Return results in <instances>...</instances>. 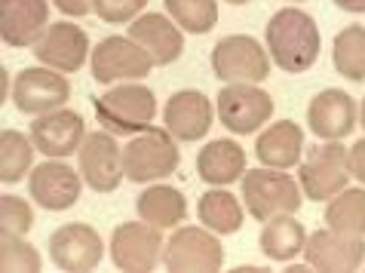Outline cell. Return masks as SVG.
<instances>
[{
  "instance_id": "6da1fadb",
  "label": "cell",
  "mask_w": 365,
  "mask_h": 273,
  "mask_svg": "<svg viewBox=\"0 0 365 273\" xmlns=\"http://www.w3.org/2000/svg\"><path fill=\"white\" fill-rule=\"evenodd\" d=\"M264 40L270 62L286 74H304L313 68L322 46L317 19L298 6H282L279 13H273L264 28Z\"/></svg>"
},
{
  "instance_id": "7a4b0ae2",
  "label": "cell",
  "mask_w": 365,
  "mask_h": 273,
  "mask_svg": "<svg viewBox=\"0 0 365 273\" xmlns=\"http://www.w3.org/2000/svg\"><path fill=\"white\" fill-rule=\"evenodd\" d=\"M242 203L255 221H270L277 215H295L304 203V190L289 172L261 166L242 172Z\"/></svg>"
},
{
  "instance_id": "3957f363",
  "label": "cell",
  "mask_w": 365,
  "mask_h": 273,
  "mask_svg": "<svg viewBox=\"0 0 365 273\" xmlns=\"http://www.w3.org/2000/svg\"><path fill=\"white\" fill-rule=\"evenodd\" d=\"M93 105L98 123L114 135H138L157 117V96L141 83H120L93 98Z\"/></svg>"
},
{
  "instance_id": "277c9868",
  "label": "cell",
  "mask_w": 365,
  "mask_h": 273,
  "mask_svg": "<svg viewBox=\"0 0 365 273\" xmlns=\"http://www.w3.org/2000/svg\"><path fill=\"white\" fill-rule=\"evenodd\" d=\"M175 135L166 126H148L145 133L129 138L123 148V172L135 185H148V181H160L172 175L181 163Z\"/></svg>"
},
{
  "instance_id": "5b68a950",
  "label": "cell",
  "mask_w": 365,
  "mask_h": 273,
  "mask_svg": "<svg viewBox=\"0 0 365 273\" xmlns=\"http://www.w3.org/2000/svg\"><path fill=\"white\" fill-rule=\"evenodd\" d=\"M350 181V163H347V148L341 141H322V145L307 150V160L298 169V185L304 197L313 203H329L334 194H341Z\"/></svg>"
},
{
  "instance_id": "8992f818",
  "label": "cell",
  "mask_w": 365,
  "mask_h": 273,
  "mask_svg": "<svg viewBox=\"0 0 365 273\" xmlns=\"http://www.w3.org/2000/svg\"><path fill=\"white\" fill-rule=\"evenodd\" d=\"M212 71L225 83H261L270 74V56L267 49L249 34H230L221 37L212 46Z\"/></svg>"
},
{
  "instance_id": "52a82bcc",
  "label": "cell",
  "mask_w": 365,
  "mask_h": 273,
  "mask_svg": "<svg viewBox=\"0 0 365 273\" xmlns=\"http://www.w3.org/2000/svg\"><path fill=\"white\" fill-rule=\"evenodd\" d=\"M163 264L175 273H212L225 264V249L209 227H178L163 246Z\"/></svg>"
},
{
  "instance_id": "ba28073f",
  "label": "cell",
  "mask_w": 365,
  "mask_h": 273,
  "mask_svg": "<svg viewBox=\"0 0 365 273\" xmlns=\"http://www.w3.org/2000/svg\"><path fill=\"white\" fill-rule=\"evenodd\" d=\"M96 83H120V80H141L150 74L154 58L141 49L133 37H105L98 40L89 58Z\"/></svg>"
},
{
  "instance_id": "9c48e42d",
  "label": "cell",
  "mask_w": 365,
  "mask_h": 273,
  "mask_svg": "<svg viewBox=\"0 0 365 273\" xmlns=\"http://www.w3.org/2000/svg\"><path fill=\"white\" fill-rule=\"evenodd\" d=\"M218 120L233 135H249L261 129L273 114V98L258 83H227L218 93Z\"/></svg>"
},
{
  "instance_id": "30bf717a",
  "label": "cell",
  "mask_w": 365,
  "mask_h": 273,
  "mask_svg": "<svg viewBox=\"0 0 365 273\" xmlns=\"http://www.w3.org/2000/svg\"><path fill=\"white\" fill-rule=\"evenodd\" d=\"M163 234L160 227L148 221H123L114 234H110V261L120 270H154L163 261Z\"/></svg>"
},
{
  "instance_id": "8fae6325",
  "label": "cell",
  "mask_w": 365,
  "mask_h": 273,
  "mask_svg": "<svg viewBox=\"0 0 365 273\" xmlns=\"http://www.w3.org/2000/svg\"><path fill=\"white\" fill-rule=\"evenodd\" d=\"M80 175L98 194H110L120 187V181L126 178L123 172V150H120L114 133L101 129V133H89L83 145L77 150Z\"/></svg>"
},
{
  "instance_id": "7c38bea8",
  "label": "cell",
  "mask_w": 365,
  "mask_h": 273,
  "mask_svg": "<svg viewBox=\"0 0 365 273\" xmlns=\"http://www.w3.org/2000/svg\"><path fill=\"white\" fill-rule=\"evenodd\" d=\"M16 108L22 114H49V110H58L68 98H71V83L65 80L62 71H53V68H22L16 74V83H13V96Z\"/></svg>"
},
{
  "instance_id": "4fadbf2b",
  "label": "cell",
  "mask_w": 365,
  "mask_h": 273,
  "mask_svg": "<svg viewBox=\"0 0 365 273\" xmlns=\"http://www.w3.org/2000/svg\"><path fill=\"white\" fill-rule=\"evenodd\" d=\"M49 258L62 270H96L105 258V242H101L98 230L89 225H62L49 237Z\"/></svg>"
},
{
  "instance_id": "5bb4252c",
  "label": "cell",
  "mask_w": 365,
  "mask_h": 273,
  "mask_svg": "<svg viewBox=\"0 0 365 273\" xmlns=\"http://www.w3.org/2000/svg\"><path fill=\"white\" fill-rule=\"evenodd\" d=\"M301 255L317 270L350 273V270H359V264L365 261V242H362V237L341 234V230L326 227V230H317V234L307 237Z\"/></svg>"
},
{
  "instance_id": "9a60e30c",
  "label": "cell",
  "mask_w": 365,
  "mask_h": 273,
  "mask_svg": "<svg viewBox=\"0 0 365 273\" xmlns=\"http://www.w3.org/2000/svg\"><path fill=\"white\" fill-rule=\"evenodd\" d=\"M86 138V123L77 110L71 108H58L49 114H40L31 123V141L43 157H71L74 150H80Z\"/></svg>"
},
{
  "instance_id": "2e32d148",
  "label": "cell",
  "mask_w": 365,
  "mask_h": 273,
  "mask_svg": "<svg viewBox=\"0 0 365 273\" xmlns=\"http://www.w3.org/2000/svg\"><path fill=\"white\" fill-rule=\"evenodd\" d=\"M80 187H83V175L74 172L62 160H46L31 169L28 178V190L46 212H65L80 200Z\"/></svg>"
},
{
  "instance_id": "e0dca14e",
  "label": "cell",
  "mask_w": 365,
  "mask_h": 273,
  "mask_svg": "<svg viewBox=\"0 0 365 273\" xmlns=\"http://www.w3.org/2000/svg\"><path fill=\"white\" fill-rule=\"evenodd\" d=\"M34 56L40 65L62 71V74H74V71L83 68L86 56H89V37L80 25L56 22L40 37V43L34 46Z\"/></svg>"
},
{
  "instance_id": "ac0fdd59",
  "label": "cell",
  "mask_w": 365,
  "mask_h": 273,
  "mask_svg": "<svg viewBox=\"0 0 365 273\" xmlns=\"http://www.w3.org/2000/svg\"><path fill=\"white\" fill-rule=\"evenodd\" d=\"M310 133L322 141H341L356 129V102L341 89H322L307 105Z\"/></svg>"
},
{
  "instance_id": "d6986e66",
  "label": "cell",
  "mask_w": 365,
  "mask_h": 273,
  "mask_svg": "<svg viewBox=\"0 0 365 273\" xmlns=\"http://www.w3.org/2000/svg\"><path fill=\"white\" fill-rule=\"evenodd\" d=\"M49 28L46 0H0V37L6 46H37Z\"/></svg>"
},
{
  "instance_id": "ffe728a7",
  "label": "cell",
  "mask_w": 365,
  "mask_h": 273,
  "mask_svg": "<svg viewBox=\"0 0 365 273\" xmlns=\"http://www.w3.org/2000/svg\"><path fill=\"white\" fill-rule=\"evenodd\" d=\"M212 117L215 108L200 89H178L163 108V126L178 141H200L212 129Z\"/></svg>"
},
{
  "instance_id": "44dd1931",
  "label": "cell",
  "mask_w": 365,
  "mask_h": 273,
  "mask_svg": "<svg viewBox=\"0 0 365 273\" xmlns=\"http://www.w3.org/2000/svg\"><path fill=\"white\" fill-rule=\"evenodd\" d=\"M129 37L154 58V65H172L185 53V37L178 25L163 13H145L129 25Z\"/></svg>"
},
{
  "instance_id": "7402d4cb",
  "label": "cell",
  "mask_w": 365,
  "mask_h": 273,
  "mask_svg": "<svg viewBox=\"0 0 365 273\" xmlns=\"http://www.w3.org/2000/svg\"><path fill=\"white\" fill-rule=\"evenodd\" d=\"M197 172L212 187H225V185H233V181H242V172H246V150L230 138L209 141L197 157Z\"/></svg>"
},
{
  "instance_id": "603a6c76",
  "label": "cell",
  "mask_w": 365,
  "mask_h": 273,
  "mask_svg": "<svg viewBox=\"0 0 365 273\" xmlns=\"http://www.w3.org/2000/svg\"><path fill=\"white\" fill-rule=\"evenodd\" d=\"M304 150V129L292 120H279V123L267 126V133H261L255 141V157L261 166L270 169H292L298 166Z\"/></svg>"
},
{
  "instance_id": "cb8c5ba5",
  "label": "cell",
  "mask_w": 365,
  "mask_h": 273,
  "mask_svg": "<svg viewBox=\"0 0 365 273\" xmlns=\"http://www.w3.org/2000/svg\"><path fill=\"white\" fill-rule=\"evenodd\" d=\"M135 212L141 221L166 230V227H178L181 221L187 218V200L181 190L169 187V185H150L138 194Z\"/></svg>"
},
{
  "instance_id": "d4e9b609",
  "label": "cell",
  "mask_w": 365,
  "mask_h": 273,
  "mask_svg": "<svg viewBox=\"0 0 365 273\" xmlns=\"http://www.w3.org/2000/svg\"><path fill=\"white\" fill-rule=\"evenodd\" d=\"M258 242H261V252H264L270 261H292L304 252L307 234H304L301 221H295L292 215H277V218L264 221Z\"/></svg>"
},
{
  "instance_id": "484cf974",
  "label": "cell",
  "mask_w": 365,
  "mask_h": 273,
  "mask_svg": "<svg viewBox=\"0 0 365 273\" xmlns=\"http://www.w3.org/2000/svg\"><path fill=\"white\" fill-rule=\"evenodd\" d=\"M197 215L202 221V227L215 230V234H237L242 227V203L225 187H212L200 197Z\"/></svg>"
},
{
  "instance_id": "4316f807",
  "label": "cell",
  "mask_w": 365,
  "mask_h": 273,
  "mask_svg": "<svg viewBox=\"0 0 365 273\" xmlns=\"http://www.w3.org/2000/svg\"><path fill=\"white\" fill-rule=\"evenodd\" d=\"M331 62L341 77L362 83L365 80V25H347L334 34Z\"/></svg>"
},
{
  "instance_id": "83f0119b",
  "label": "cell",
  "mask_w": 365,
  "mask_h": 273,
  "mask_svg": "<svg viewBox=\"0 0 365 273\" xmlns=\"http://www.w3.org/2000/svg\"><path fill=\"white\" fill-rule=\"evenodd\" d=\"M326 225L341 234L365 237V187H344L326 206Z\"/></svg>"
},
{
  "instance_id": "f1b7e54d",
  "label": "cell",
  "mask_w": 365,
  "mask_h": 273,
  "mask_svg": "<svg viewBox=\"0 0 365 273\" xmlns=\"http://www.w3.org/2000/svg\"><path fill=\"white\" fill-rule=\"evenodd\" d=\"M34 150L37 148L31 135H22L16 129H4L0 133V178H4V185L22 181V175L31 169Z\"/></svg>"
},
{
  "instance_id": "f546056e",
  "label": "cell",
  "mask_w": 365,
  "mask_h": 273,
  "mask_svg": "<svg viewBox=\"0 0 365 273\" xmlns=\"http://www.w3.org/2000/svg\"><path fill=\"white\" fill-rule=\"evenodd\" d=\"M175 25L190 34H209L218 25V0H163Z\"/></svg>"
},
{
  "instance_id": "4dcf8cb0",
  "label": "cell",
  "mask_w": 365,
  "mask_h": 273,
  "mask_svg": "<svg viewBox=\"0 0 365 273\" xmlns=\"http://www.w3.org/2000/svg\"><path fill=\"white\" fill-rule=\"evenodd\" d=\"M40 252L25 242V237L19 234H4L0 237V267L6 273H16V270H40Z\"/></svg>"
},
{
  "instance_id": "1f68e13d",
  "label": "cell",
  "mask_w": 365,
  "mask_h": 273,
  "mask_svg": "<svg viewBox=\"0 0 365 273\" xmlns=\"http://www.w3.org/2000/svg\"><path fill=\"white\" fill-rule=\"evenodd\" d=\"M34 227V212L16 194H4L0 197V230L4 234H19L25 237Z\"/></svg>"
},
{
  "instance_id": "d6a6232c",
  "label": "cell",
  "mask_w": 365,
  "mask_h": 273,
  "mask_svg": "<svg viewBox=\"0 0 365 273\" xmlns=\"http://www.w3.org/2000/svg\"><path fill=\"white\" fill-rule=\"evenodd\" d=\"M145 6L148 0H96V16L108 25H123L135 22Z\"/></svg>"
},
{
  "instance_id": "836d02e7",
  "label": "cell",
  "mask_w": 365,
  "mask_h": 273,
  "mask_svg": "<svg viewBox=\"0 0 365 273\" xmlns=\"http://www.w3.org/2000/svg\"><path fill=\"white\" fill-rule=\"evenodd\" d=\"M58 13H65L71 19H83L96 9V0H53Z\"/></svg>"
},
{
  "instance_id": "e575fe53",
  "label": "cell",
  "mask_w": 365,
  "mask_h": 273,
  "mask_svg": "<svg viewBox=\"0 0 365 273\" xmlns=\"http://www.w3.org/2000/svg\"><path fill=\"white\" fill-rule=\"evenodd\" d=\"M347 163H350V175L365 185V138H359L356 145L347 150Z\"/></svg>"
},
{
  "instance_id": "d590c367",
  "label": "cell",
  "mask_w": 365,
  "mask_h": 273,
  "mask_svg": "<svg viewBox=\"0 0 365 273\" xmlns=\"http://www.w3.org/2000/svg\"><path fill=\"white\" fill-rule=\"evenodd\" d=\"M344 13H365V0H334Z\"/></svg>"
},
{
  "instance_id": "8d00e7d4",
  "label": "cell",
  "mask_w": 365,
  "mask_h": 273,
  "mask_svg": "<svg viewBox=\"0 0 365 273\" xmlns=\"http://www.w3.org/2000/svg\"><path fill=\"white\" fill-rule=\"evenodd\" d=\"M0 80H4V98L9 96V71L4 68V71H0Z\"/></svg>"
},
{
  "instance_id": "74e56055",
  "label": "cell",
  "mask_w": 365,
  "mask_h": 273,
  "mask_svg": "<svg viewBox=\"0 0 365 273\" xmlns=\"http://www.w3.org/2000/svg\"><path fill=\"white\" fill-rule=\"evenodd\" d=\"M227 4H233V6H246V4H252V0H227Z\"/></svg>"
},
{
  "instance_id": "f35d334b",
  "label": "cell",
  "mask_w": 365,
  "mask_h": 273,
  "mask_svg": "<svg viewBox=\"0 0 365 273\" xmlns=\"http://www.w3.org/2000/svg\"><path fill=\"white\" fill-rule=\"evenodd\" d=\"M359 120H362V126H365V102H362V108H359Z\"/></svg>"
},
{
  "instance_id": "ab89813d",
  "label": "cell",
  "mask_w": 365,
  "mask_h": 273,
  "mask_svg": "<svg viewBox=\"0 0 365 273\" xmlns=\"http://www.w3.org/2000/svg\"><path fill=\"white\" fill-rule=\"evenodd\" d=\"M292 4H304V0H292Z\"/></svg>"
}]
</instances>
